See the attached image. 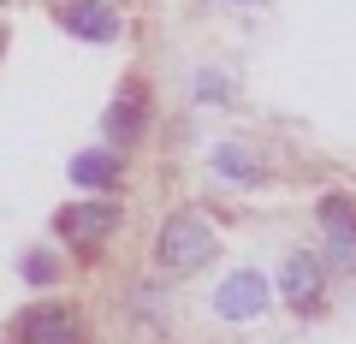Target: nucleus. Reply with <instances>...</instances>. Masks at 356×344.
Instances as JSON below:
<instances>
[{
	"label": "nucleus",
	"mask_w": 356,
	"mask_h": 344,
	"mask_svg": "<svg viewBox=\"0 0 356 344\" xmlns=\"http://www.w3.org/2000/svg\"><path fill=\"white\" fill-rule=\"evenodd\" d=\"M214 255H220V238H214V226L196 220V214H166L161 231H154V273H161V279H191V273H202Z\"/></svg>",
	"instance_id": "nucleus-1"
},
{
	"label": "nucleus",
	"mask_w": 356,
	"mask_h": 344,
	"mask_svg": "<svg viewBox=\"0 0 356 344\" xmlns=\"http://www.w3.org/2000/svg\"><path fill=\"white\" fill-rule=\"evenodd\" d=\"M119 220H125V208L113 202V196H83V202H65L60 214H54V238L65 243V249H102L107 238L119 231Z\"/></svg>",
	"instance_id": "nucleus-2"
},
{
	"label": "nucleus",
	"mask_w": 356,
	"mask_h": 344,
	"mask_svg": "<svg viewBox=\"0 0 356 344\" xmlns=\"http://www.w3.org/2000/svg\"><path fill=\"white\" fill-rule=\"evenodd\" d=\"M267 303H273V285H267L261 268H232L226 279L214 285V297H208V309H214V320H255L267 315Z\"/></svg>",
	"instance_id": "nucleus-3"
},
{
	"label": "nucleus",
	"mask_w": 356,
	"mask_h": 344,
	"mask_svg": "<svg viewBox=\"0 0 356 344\" xmlns=\"http://www.w3.org/2000/svg\"><path fill=\"white\" fill-rule=\"evenodd\" d=\"M143 131H149V83L143 77H125L113 95V107L102 113V137L113 154H131L143 142Z\"/></svg>",
	"instance_id": "nucleus-4"
},
{
	"label": "nucleus",
	"mask_w": 356,
	"mask_h": 344,
	"mask_svg": "<svg viewBox=\"0 0 356 344\" xmlns=\"http://www.w3.org/2000/svg\"><path fill=\"white\" fill-rule=\"evenodd\" d=\"M315 220H321V268L356 273V202L332 190V196H321Z\"/></svg>",
	"instance_id": "nucleus-5"
},
{
	"label": "nucleus",
	"mask_w": 356,
	"mask_h": 344,
	"mask_svg": "<svg viewBox=\"0 0 356 344\" xmlns=\"http://www.w3.org/2000/svg\"><path fill=\"white\" fill-rule=\"evenodd\" d=\"M54 18H60V30H72L77 42H95V48L125 36V13H119L113 0H60Z\"/></svg>",
	"instance_id": "nucleus-6"
},
{
	"label": "nucleus",
	"mask_w": 356,
	"mask_h": 344,
	"mask_svg": "<svg viewBox=\"0 0 356 344\" xmlns=\"http://www.w3.org/2000/svg\"><path fill=\"white\" fill-rule=\"evenodd\" d=\"M13 332L24 344H83V315L72 303H36L13 320Z\"/></svg>",
	"instance_id": "nucleus-7"
},
{
	"label": "nucleus",
	"mask_w": 356,
	"mask_h": 344,
	"mask_svg": "<svg viewBox=\"0 0 356 344\" xmlns=\"http://www.w3.org/2000/svg\"><path fill=\"white\" fill-rule=\"evenodd\" d=\"M280 297L291 309H321V297H327V268H321V255L315 249H291L285 255V268H280Z\"/></svg>",
	"instance_id": "nucleus-8"
},
{
	"label": "nucleus",
	"mask_w": 356,
	"mask_h": 344,
	"mask_svg": "<svg viewBox=\"0 0 356 344\" xmlns=\"http://www.w3.org/2000/svg\"><path fill=\"white\" fill-rule=\"evenodd\" d=\"M65 179H72V190H83V196H113L119 179H125V154H113V149H83V154L65 161Z\"/></svg>",
	"instance_id": "nucleus-9"
},
{
	"label": "nucleus",
	"mask_w": 356,
	"mask_h": 344,
	"mask_svg": "<svg viewBox=\"0 0 356 344\" xmlns=\"http://www.w3.org/2000/svg\"><path fill=\"white\" fill-rule=\"evenodd\" d=\"M208 161H214V172L226 184H261V161H255L250 149H238V142H220Z\"/></svg>",
	"instance_id": "nucleus-10"
},
{
	"label": "nucleus",
	"mask_w": 356,
	"mask_h": 344,
	"mask_svg": "<svg viewBox=\"0 0 356 344\" xmlns=\"http://www.w3.org/2000/svg\"><path fill=\"white\" fill-rule=\"evenodd\" d=\"M60 255H54V249H24V255H18V279H24V285H36V291H48V285H60Z\"/></svg>",
	"instance_id": "nucleus-11"
},
{
	"label": "nucleus",
	"mask_w": 356,
	"mask_h": 344,
	"mask_svg": "<svg viewBox=\"0 0 356 344\" xmlns=\"http://www.w3.org/2000/svg\"><path fill=\"white\" fill-rule=\"evenodd\" d=\"M226 95H232V77L226 72H214V65H202V72H196V101H226Z\"/></svg>",
	"instance_id": "nucleus-12"
},
{
	"label": "nucleus",
	"mask_w": 356,
	"mask_h": 344,
	"mask_svg": "<svg viewBox=\"0 0 356 344\" xmlns=\"http://www.w3.org/2000/svg\"><path fill=\"white\" fill-rule=\"evenodd\" d=\"M6 36H13V30H6V18H0V60H6Z\"/></svg>",
	"instance_id": "nucleus-13"
},
{
	"label": "nucleus",
	"mask_w": 356,
	"mask_h": 344,
	"mask_svg": "<svg viewBox=\"0 0 356 344\" xmlns=\"http://www.w3.org/2000/svg\"><path fill=\"white\" fill-rule=\"evenodd\" d=\"M232 6H255V0H232Z\"/></svg>",
	"instance_id": "nucleus-14"
}]
</instances>
